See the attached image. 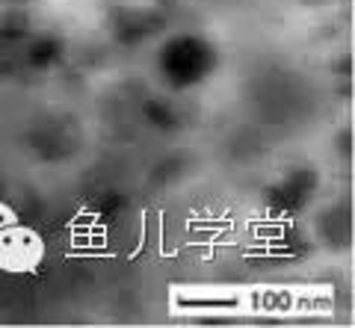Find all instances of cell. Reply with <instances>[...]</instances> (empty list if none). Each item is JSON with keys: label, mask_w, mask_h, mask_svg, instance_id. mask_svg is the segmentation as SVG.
Returning a JSON list of instances; mask_svg holds the SVG:
<instances>
[{"label": "cell", "mask_w": 355, "mask_h": 328, "mask_svg": "<svg viewBox=\"0 0 355 328\" xmlns=\"http://www.w3.org/2000/svg\"><path fill=\"white\" fill-rule=\"evenodd\" d=\"M157 69L172 89H193L216 69V51L198 36H175L160 48Z\"/></svg>", "instance_id": "1"}, {"label": "cell", "mask_w": 355, "mask_h": 328, "mask_svg": "<svg viewBox=\"0 0 355 328\" xmlns=\"http://www.w3.org/2000/svg\"><path fill=\"white\" fill-rule=\"evenodd\" d=\"M60 57H62V45L57 39H36L27 51V60L33 69H51Z\"/></svg>", "instance_id": "3"}, {"label": "cell", "mask_w": 355, "mask_h": 328, "mask_svg": "<svg viewBox=\"0 0 355 328\" xmlns=\"http://www.w3.org/2000/svg\"><path fill=\"white\" fill-rule=\"evenodd\" d=\"M148 116H151L157 125H172V122H175V113H172V109L163 107V104H157V101L148 104Z\"/></svg>", "instance_id": "4"}, {"label": "cell", "mask_w": 355, "mask_h": 328, "mask_svg": "<svg viewBox=\"0 0 355 328\" xmlns=\"http://www.w3.org/2000/svg\"><path fill=\"white\" fill-rule=\"evenodd\" d=\"M12 3H15V0H12Z\"/></svg>", "instance_id": "5"}, {"label": "cell", "mask_w": 355, "mask_h": 328, "mask_svg": "<svg viewBox=\"0 0 355 328\" xmlns=\"http://www.w3.org/2000/svg\"><path fill=\"white\" fill-rule=\"evenodd\" d=\"M317 183L320 181H317V174L311 169H296V172H291L287 178H282L270 190V204L279 207V210H284V213L302 210V207L314 199Z\"/></svg>", "instance_id": "2"}]
</instances>
